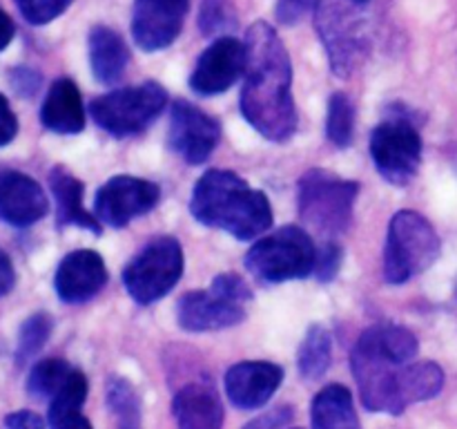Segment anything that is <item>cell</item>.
Returning <instances> with one entry per match:
<instances>
[{"label": "cell", "mask_w": 457, "mask_h": 429, "mask_svg": "<svg viewBox=\"0 0 457 429\" xmlns=\"http://www.w3.org/2000/svg\"><path fill=\"white\" fill-rule=\"evenodd\" d=\"M107 402L120 423H138V398L132 384L125 378H112L107 383Z\"/></svg>", "instance_id": "30"}, {"label": "cell", "mask_w": 457, "mask_h": 429, "mask_svg": "<svg viewBox=\"0 0 457 429\" xmlns=\"http://www.w3.org/2000/svg\"><path fill=\"white\" fill-rule=\"evenodd\" d=\"M244 262L257 280L268 282V284L302 280L315 273L317 246L306 231L297 226H286L259 240L248 250Z\"/></svg>", "instance_id": "7"}, {"label": "cell", "mask_w": 457, "mask_h": 429, "mask_svg": "<svg viewBox=\"0 0 457 429\" xmlns=\"http://www.w3.org/2000/svg\"><path fill=\"white\" fill-rule=\"evenodd\" d=\"M74 0H16L22 18L29 25H47L61 16Z\"/></svg>", "instance_id": "31"}, {"label": "cell", "mask_w": 457, "mask_h": 429, "mask_svg": "<svg viewBox=\"0 0 457 429\" xmlns=\"http://www.w3.org/2000/svg\"><path fill=\"white\" fill-rule=\"evenodd\" d=\"M221 139V125L217 119L205 114L187 101H177L170 119V147L190 165H201L208 161Z\"/></svg>", "instance_id": "12"}, {"label": "cell", "mask_w": 457, "mask_h": 429, "mask_svg": "<svg viewBox=\"0 0 457 429\" xmlns=\"http://www.w3.org/2000/svg\"><path fill=\"white\" fill-rule=\"evenodd\" d=\"M353 125H355V105L351 97L337 92L330 97L328 119H326V132L337 147H348L353 141Z\"/></svg>", "instance_id": "27"}, {"label": "cell", "mask_w": 457, "mask_h": 429, "mask_svg": "<svg viewBox=\"0 0 457 429\" xmlns=\"http://www.w3.org/2000/svg\"><path fill=\"white\" fill-rule=\"evenodd\" d=\"M212 286L214 289L223 290L226 295H230V298L239 299V302H248V299L253 298L248 284H245L239 275H235V273H223V275H217L214 277Z\"/></svg>", "instance_id": "35"}, {"label": "cell", "mask_w": 457, "mask_h": 429, "mask_svg": "<svg viewBox=\"0 0 457 429\" xmlns=\"http://www.w3.org/2000/svg\"><path fill=\"white\" fill-rule=\"evenodd\" d=\"M190 0H134L132 36L143 52H159L179 38Z\"/></svg>", "instance_id": "13"}, {"label": "cell", "mask_w": 457, "mask_h": 429, "mask_svg": "<svg viewBox=\"0 0 457 429\" xmlns=\"http://www.w3.org/2000/svg\"><path fill=\"white\" fill-rule=\"evenodd\" d=\"M342 264V248L335 241H326L321 248H317V266L315 273L320 282H330L339 271Z\"/></svg>", "instance_id": "32"}, {"label": "cell", "mask_w": 457, "mask_h": 429, "mask_svg": "<svg viewBox=\"0 0 457 429\" xmlns=\"http://www.w3.org/2000/svg\"><path fill=\"white\" fill-rule=\"evenodd\" d=\"M4 427L7 429H45V423L38 414L22 409V411H13V414H9L7 418H4Z\"/></svg>", "instance_id": "37"}, {"label": "cell", "mask_w": 457, "mask_h": 429, "mask_svg": "<svg viewBox=\"0 0 457 429\" xmlns=\"http://www.w3.org/2000/svg\"><path fill=\"white\" fill-rule=\"evenodd\" d=\"M370 156L386 181L406 186L422 164V137L409 119L393 116L370 134Z\"/></svg>", "instance_id": "10"}, {"label": "cell", "mask_w": 457, "mask_h": 429, "mask_svg": "<svg viewBox=\"0 0 457 429\" xmlns=\"http://www.w3.org/2000/svg\"><path fill=\"white\" fill-rule=\"evenodd\" d=\"M312 429H361L353 405V393L344 384H328L311 407Z\"/></svg>", "instance_id": "23"}, {"label": "cell", "mask_w": 457, "mask_h": 429, "mask_svg": "<svg viewBox=\"0 0 457 429\" xmlns=\"http://www.w3.org/2000/svg\"><path fill=\"white\" fill-rule=\"evenodd\" d=\"M245 302L230 298L210 284L208 290H190L177 304V322L186 331H219L239 324L245 317Z\"/></svg>", "instance_id": "15"}, {"label": "cell", "mask_w": 457, "mask_h": 429, "mask_svg": "<svg viewBox=\"0 0 457 429\" xmlns=\"http://www.w3.org/2000/svg\"><path fill=\"white\" fill-rule=\"evenodd\" d=\"M161 199V188L150 179L119 174L103 183L94 199V214L103 226L123 228L150 213Z\"/></svg>", "instance_id": "11"}, {"label": "cell", "mask_w": 457, "mask_h": 429, "mask_svg": "<svg viewBox=\"0 0 457 429\" xmlns=\"http://www.w3.org/2000/svg\"><path fill=\"white\" fill-rule=\"evenodd\" d=\"M40 121L47 130L58 134H76L85 128V105L74 80L58 79L49 88L40 110Z\"/></svg>", "instance_id": "20"}, {"label": "cell", "mask_w": 457, "mask_h": 429, "mask_svg": "<svg viewBox=\"0 0 457 429\" xmlns=\"http://www.w3.org/2000/svg\"><path fill=\"white\" fill-rule=\"evenodd\" d=\"M120 429H138V423H120Z\"/></svg>", "instance_id": "40"}, {"label": "cell", "mask_w": 457, "mask_h": 429, "mask_svg": "<svg viewBox=\"0 0 457 429\" xmlns=\"http://www.w3.org/2000/svg\"><path fill=\"white\" fill-rule=\"evenodd\" d=\"M241 112L262 137L284 143L297 130L293 65L275 27L257 21L245 34Z\"/></svg>", "instance_id": "2"}, {"label": "cell", "mask_w": 457, "mask_h": 429, "mask_svg": "<svg viewBox=\"0 0 457 429\" xmlns=\"http://www.w3.org/2000/svg\"><path fill=\"white\" fill-rule=\"evenodd\" d=\"M364 4L353 0H320L315 9L317 31L328 52L335 76H351L369 54V25Z\"/></svg>", "instance_id": "6"}, {"label": "cell", "mask_w": 457, "mask_h": 429, "mask_svg": "<svg viewBox=\"0 0 457 429\" xmlns=\"http://www.w3.org/2000/svg\"><path fill=\"white\" fill-rule=\"evenodd\" d=\"M168 103V92L154 80L114 89L89 103V114L98 128L112 137H132L143 132Z\"/></svg>", "instance_id": "8"}, {"label": "cell", "mask_w": 457, "mask_h": 429, "mask_svg": "<svg viewBox=\"0 0 457 429\" xmlns=\"http://www.w3.org/2000/svg\"><path fill=\"white\" fill-rule=\"evenodd\" d=\"M284 380L281 366L263 360L239 362L226 374V393L239 409H259L272 398Z\"/></svg>", "instance_id": "17"}, {"label": "cell", "mask_w": 457, "mask_h": 429, "mask_svg": "<svg viewBox=\"0 0 457 429\" xmlns=\"http://www.w3.org/2000/svg\"><path fill=\"white\" fill-rule=\"evenodd\" d=\"M199 27L205 36H230L237 29V12L230 0H204L199 9Z\"/></svg>", "instance_id": "28"}, {"label": "cell", "mask_w": 457, "mask_h": 429, "mask_svg": "<svg viewBox=\"0 0 457 429\" xmlns=\"http://www.w3.org/2000/svg\"><path fill=\"white\" fill-rule=\"evenodd\" d=\"M49 186H52V195L56 199V213L61 226H80L85 231H92L94 235H101L103 223L98 222L96 214L87 213L83 208V183L74 174L56 165L49 172Z\"/></svg>", "instance_id": "21"}, {"label": "cell", "mask_w": 457, "mask_h": 429, "mask_svg": "<svg viewBox=\"0 0 457 429\" xmlns=\"http://www.w3.org/2000/svg\"><path fill=\"white\" fill-rule=\"evenodd\" d=\"M455 295H457V286H455Z\"/></svg>", "instance_id": "42"}, {"label": "cell", "mask_w": 457, "mask_h": 429, "mask_svg": "<svg viewBox=\"0 0 457 429\" xmlns=\"http://www.w3.org/2000/svg\"><path fill=\"white\" fill-rule=\"evenodd\" d=\"M418 338L406 326L375 324L366 329L351 353V366L366 409L404 414L415 402L436 398L445 371L436 362H415Z\"/></svg>", "instance_id": "1"}, {"label": "cell", "mask_w": 457, "mask_h": 429, "mask_svg": "<svg viewBox=\"0 0 457 429\" xmlns=\"http://www.w3.org/2000/svg\"><path fill=\"white\" fill-rule=\"evenodd\" d=\"M89 65L98 83L114 85L123 76L129 63V52L125 40L112 27H92L87 38Z\"/></svg>", "instance_id": "22"}, {"label": "cell", "mask_w": 457, "mask_h": 429, "mask_svg": "<svg viewBox=\"0 0 457 429\" xmlns=\"http://www.w3.org/2000/svg\"><path fill=\"white\" fill-rule=\"evenodd\" d=\"M353 3H357V4H366V3H369V0H353Z\"/></svg>", "instance_id": "41"}, {"label": "cell", "mask_w": 457, "mask_h": 429, "mask_svg": "<svg viewBox=\"0 0 457 429\" xmlns=\"http://www.w3.org/2000/svg\"><path fill=\"white\" fill-rule=\"evenodd\" d=\"M107 284V268L96 250L79 248L67 255L58 266L54 286L62 302L83 304Z\"/></svg>", "instance_id": "16"}, {"label": "cell", "mask_w": 457, "mask_h": 429, "mask_svg": "<svg viewBox=\"0 0 457 429\" xmlns=\"http://www.w3.org/2000/svg\"><path fill=\"white\" fill-rule=\"evenodd\" d=\"M333 338L326 326L315 324L308 329L302 347H299V371L306 380H320L330 365Z\"/></svg>", "instance_id": "25"}, {"label": "cell", "mask_w": 457, "mask_h": 429, "mask_svg": "<svg viewBox=\"0 0 457 429\" xmlns=\"http://www.w3.org/2000/svg\"><path fill=\"white\" fill-rule=\"evenodd\" d=\"M13 31H16V27H13L12 18H9L7 13H4L3 9H0V52H3V49L7 47L9 43H12Z\"/></svg>", "instance_id": "39"}, {"label": "cell", "mask_w": 457, "mask_h": 429, "mask_svg": "<svg viewBox=\"0 0 457 429\" xmlns=\"http://www.w3.org/2000/svg\"><path fill=\"white\" fill-rule=\"evenodd\" d=\"M293 407H275V409L266 411L259 418H254L253 423L245 425L244 429H299V427H290L293 423Z\"/></svg>", "instance_id": "34"}, {"label": "cell", "mask_w": 457, "mask_h": 429, "mask_svg": "<svg viewBox=\"0 0 457 429\" xmlns=\"http://www.w3.org/2000/svg\"><path fill=\"white\" fill-rule=\"evenodd\" d=\"M87 398V378L80 371H71L61 391L49 402V427L52 429H92V423L80 414Z\"/></svg>", "instance_id": "24"}, {"label": "cell", "mask_w": 457, "mask_h": 429, "mask_svg": "<svg viewBox=\"0 0 457 429\" xmlns=\"http://www.w3.org/2000/svg\"><path fill=\"white\" fill-rule=\"evenodd\" d=\"M183 275V250L174 237H156L125 266L123 284L138 304L165 298Z\"/></svg>", "instance_id": "9"}, {"label": "cell", "mask_w": 457, "mask_h": 429, "mask_svg": "<svg viewBox=\"0 0 457 429\" xmlns=\"http://www.w3.org/2000/svg\"><path fill=\"white\" fill-rule=\"evenodd\" d=\"M440 255V237L427 217L400 210L388 223L384 275L388 284H404L433 266Z\"/></svg>", "instance_id": "5"}, {"label": "cell", "mask_w": 457, "mask_h": 429, "mask_svg": "<svg viewBox=\"0 0 457 429\" xmlns=\"http://www.w3.org/2000/svg\"><path fill=\"white\" fill-rule=\"evenodd\" d=\"M71 371L74 369L61 358H47V360L36 362L29 380H27V391L34 398H54L67 383Z\"/></svg>", "instance_id": "26"}, {"label": "cell", "mask_w": 457, "mask_h": 429, "mask_svg": "<svg viewBox=\"0 0 457 429\" xmlns=\"http://www.w3.org/2000/svg\"><path fill=\"white\" fill-rule=\"evenodd\" d=\"M49 201L38 181L16 170H0V219L25 228L47 214Z\"/></svg>", "instance_id": "18"}, {"label": "cell", "mask_w": 457, "mask_h": 429, "mask_svg": "<svg viewBox=\"0 0 457 429\" xmlns=\"http://www.w3.org/2000/svg\"><path fill=\"white\" fill-rule=\"evenodd\" d=\"M49 333H52V317H49L47 313H36V315H31L29 320L21 326V333H18V362L22 365V362H27L29 358H34L36 353L43 349V344L47 342Z\"/></svg>", "instance_id": "29"}, {"label": "cell", "mask_w": 457, "mask_h": 429, "mask_svg": "<svg viewBox=\"0 0 457 429\" xmlns=\"http://www.w3.org/2000/svg\"><path fill=\"white\" fill-rule=\"evenodd\" d=\"M16 284V273H13V264L12 259L7 257V253L0 250V298L7 295L9 290L13 289Z\"/></svg>", "instance_id": "38"}, {"label": "cell", "mask_w": 457, "mask_h": 429, "mask_svg": "<svg viewBox=\"0 0 457 429\" xmlns=\"http://www.w3.org/2000/svg\"><path fill=\"white\" fill-rule=\"evenodd\" d=\"M245 72V45L235 36L214 38L196 61L190 88L201 97H214L230 89Z\"/></svg>", "instance_id": "14"}, {"label": "cell", "mask_w": 457, "mask_h": 429, "mask_svg": "<svg viewBox=\"0 0 457 429\" xmlns=\"http://www.w3.org/2000/svg\"><path fill=\"white\" fill-rule=\"evenodd\" d=\"M179 429H221L223 407L214 387L208 383H190L172 400Z\"/></svg>", "instance_id": "19"}, {"label": "cell", "mask_w": 457, "mask_h": 429, "mask_svg": "<svg viewBox=\"0 0 457 429\" xmlns=\"http://www.w3.org/2000/svg\"><path fill=\"white\" fill-rule=\"evenodd\" d=\"M320 0H277V18L281 25H297L302 18L315 12Z\"/></svg>", "instance_id": "33"}, {"label": "cell", "mask_w": 457, "mask_h": 429, "mask_svg": "<svg viewBox=\"0 0 457 429\" xmlns=\"http://www.w3.org/2000/svg\"><path fill=\"white\" fill-rule=\"evenodd\" d=\"M190 213L204 226L230 232L241 241L254 240L272 226L268 197L230 170H210L196 181Z\"/></svg>", "instance_id": "3"}, {"label": "cell", "mask_w": 457, "mask_h": 429, "mask_svg": "<svg viewBox=\"0 0 457 429\" xmlns=\"http://www.w3.org/2000/svg\"><path fill=\"white\" fill-rule=\"evenodd\" d=\"M357 192V181H348L328 170H308L297 186L299 214L312 232L337 237L351 226Z\"/></svg>", "instance_id": "4"}, {"label": "cell", "mask_w": 457, "mask_h": 429, "mask_svg": "<svg viewBox=\"0 0 457 429\" xmlns=\"http://www.w3.org/2000/svg\"><path fill=\"white\" fill-rule=\"evenodd\" d=\"M16 132H18L16 114H13L12 107H9L7 98L0 94V147L12 143V139L16 137Z\"/></svg>", "instance_id": "36"}]
</instances>
